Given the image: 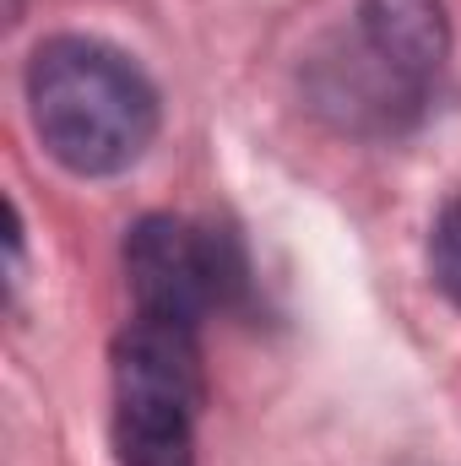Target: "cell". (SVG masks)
<instances>
[{
	"label": "cell",
	"mask_w": 461,
	"mask_h": 466,
	"mask_svg": "<svg viewBox=\"0 0 461 466\" xmlns=\"http://www.w3.org/2000/svg\"><path fill=\"white\" fill-rule=\"evenodd\" d=\"M27 115L60 168L119 174L158 136V93L115 44L60 33L27 60Z\"/></svg>",
	"instance_id": "1"
},
{
	"label": "cell",
	"mask_w": 461,
	"mask_h": 466,
	"mask_svg": "<svg viewBox=\"0 0 461 466\" xmlns=\"http://www.w3.org/2000/svg\"><path fill=\"white\" fill-rule=\"evenodd\" d=\"M201 352L190 326L136 315L115 342L119 466H196Z\"/></svg>",
	"instance_id": "2"
},
{
	"label": "cell",
	"mask_w": 461,
	"mask_h": 466,
	"mask_svg": "<svg viewBox=\"0 0 461 466\" xmlns=\"http://www.w3.org/2000/svg\"><path fill=\"white\" fill-rule=\"evenodd\" d=\"M125 277H130L141 315L196 331L212 309L244 293L250 271H244L233 233L152 212L125 233Z\"/></svg>",
	"instance_id": "3"
},
{
	"label": "cell",
	"mask_w": 461,
	"mask_h": 466,
	"mask_svg": "<svg viewBox=\"0 0 461 466\" xmlns=\"http://www.w3.org/2000/svg\"><path fill=\"white\" fill-rule=\"evenodd\" d=\"M310 98L343 130H402L418 115L424 87H413L396 66H385L358 33L337 38L310 60Z\"/></svg>",
	"instance_id": "4"
},
{
	"label": "cell",
	"mask_w": 461,
	"mask_h": 466,
	"mask_svg": "<svg viewBox=\"0 0 461 466\" xmlns=\"http://www.w3.org/2000/svg\"><path fill=\"white\" fill-rule=\"evenodd\" d=\"M358 38L429 93L451 49V22L440 0H358Z\"/></svg>",
	"instance_id": "5"
},
{
	"label": "cell",
	"mask_w": 461,
	"mask_h": 466,
	"mask_svg": "<svg viewBox=\"0 0 461 466\" xmlns=\"http://www.w3.org/2000/svg\"><path fill=\"white\" fill-rule=\"evenodd\" d=\"M429 266H435V282L440 293L461 304V196L446 201V212L435 218V233H429Z\"/></svg>",
	"instance_id": "6"
}]
</instances>
